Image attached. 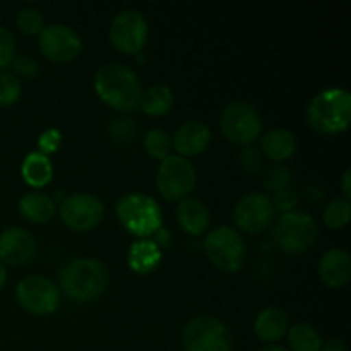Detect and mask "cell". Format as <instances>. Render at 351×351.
<instances>
[{
	"mask_svg": "<svg viewBox=\"0 0 351 351\" xmlns=\"http://www.w3.org/2000/svg\"><path fill=\"white\" fill-rule=\"evenodd\" d=\"M95 91L112 108L127 112L139 105L143 88L132 69L123 64H106L95 75Z\"/></svg>",
	"mask_w": 351,
	"mask_h": 351,
	"instance_id": "6da1fadb",
	"label": "cell"
},
{
	"mask_svg": "<svg viewBox=\"0 0 351 351\" xmlns=\"http://www.w3.org/2000/svg\"><path fill=\"white\" fill-rule=\"evenodd\" d=\"M108 269L95 257H79L60 271V290L75 302H91L108 287Z\"/></svg>",
	"mask_w": 351,
	"mask_h": 351,
	"instance_id": "7a4b0ae2",
	"label": "cell"
},
{
	"mask_svg": "<svg viewBox=\"0 0 351 351\" xmlns=\"http://www.w3.org/2000/svg\"><path fill=\"white\" fill-rule=\"evenodd\" d=\"M351 95L343 88H328L314 96L307 108V120L321 134H339L348 129Z\"/></svg>",
	"mask_w": 351,
	"mask_h": 351,
	"instance_id": "3957f363",
	"label": "cell"
},
{
	"mask_svg": "<svg viewBox=\"0 0 351 351\" xmlns=\"http://www.w3.org/2000/svg\"><path fill=\"white\" fill-rule=\"evenodd\" d=\"M117 216L127 232L139 239H147L163 226V213L151 195L125 194L117 202Z\"/></svg>",
	"mask_w": 351,
	"mask_h": 351,
	"instance_id": "277c9868",
	"label": "cell"
},
{
	"mask_svg": "<svg viewBox=\"0 0 351 351\" xmlns=\"http://www.w3.org/2000/svg\"><path fill=\"white\" fill-rule=\"evenodd\" d=\"M319 235L314 216L304 211L285 213L276 219L273 240L276 247L288 254H300L311 249Z\"/></svg>",
	"mask_w": 351,
	"mask_h": 351,
	"instance_id": "5b68a950",
	"label": "cell"
},
{
	"mask_svg": "<svg viewBox=\"0 0 351 351\" xmlns=\"http://www.w3.org/2000/svg\"><path fill=\"white\" fill-rule=\"evenodd\" d=\"M204 250L213 266L225 273H237L245 263V240L232 226H218L206 235Z\"/></svg>",
	"mask_w": 351,
	"mask_h": 351,
	"instance_id": "8992f818",
	"label": "cell"
},
{
	"mask_svg": "<svg viewBox=\"0 0 351 351\" xmlns=\"http://www.w3.org/2000/svg\"><path fill=\"white\" fill-rule=\"evenodd\" d=\"M185 351H230L233 345L228 326L213 315H197L182 331Z\"/></svg>",
	"mask_w": 351,
	"mask_h": 351,
	"instance_id": "52a82bcc",
	"label": "cell"
},
{
	"mask_svg": "<svg viewBox=\"0 0 351 351\" xmlns=\"http://www.w3.org/2000/svg\"><path fill=\"white\" fill-rule=\"evenodd\" d=\"M223 136L240 146H250L263 132V119L254 105L247 101H233L223 108L219 117Z\"/></svg>",
	"mask_w": 351,
	"mask_h": 351,
	"instance_id": "ba28073f",
	"label": "cell"
},
{
	"mask_svg": "<svg viewBox=\"0 0 351 351\" xmlns=\"http://www.w3.org/2000/svg\"><path fill=\"white\" fill-rule=\"evenodd\" d=\"M197 173L187 158L178 154H170L161 161L156 175V185L160 194L167 201H182L187 197L195 187Z\"/></svg>",
	"mask_w": 351,
	"mask_h": 351,
	"instance_id": "9c48e42d",
	"label": "cell"
},
{
	"mask_svg": "<svg viewBox=\"0 0 351 351\" xmlns=\"http://www.w3.org/2000/svg\"><path fill=\"white\" fill-rule=\"evenodd\" d=\"M17 304L34 315L53 314L60 304V288L45 276H26L17 283Z\"/></svg>",
	"mask_w": 351,
	"mask_h": 351,
	"instance_id": "30bf717a",
	"label": "cell"
},
{
	"mask_svg": "<svg viewBox=\"0 0 351 351\" xmlns=\"http://www.w3.org/2000/svg\"><path fill=\"white\" fill-rule=\"evenodd\" d=\"M147 21L139 10L125 9L117 14L110 24V40L122 53L137 55L147 41Z\"/></svg>",
	"mask_w": 351,
	"mask_h": 351,
	"instance_id": "8fae6325",
	"label": "cell"
},
{
	"mask_svg": "<svg viewBox=\"0 0 351 351\" xmlns=\"http://www.w3.org/2000/svg\"><path fill=\"white\" fill-rule=\"evenodd\" d=\"M271 197L264 192H247L233 208V221L245 233H263L274 221Z\"/></svg>",
	"mask_w": 351,
	"mask_h": 351,
	"instance_id": "7c38bea8",
	"label": "cell"
},
{
	"mask_svg": "<svg viewBox=\"0 0 351 351\" xmlns=\"http://www.w3.org/2000/svg\"><path fill=\"white\" fill-rule=\"evenodd\" d=\"M60 219L74 232H88L101 221L105 206L101 199L88 192H77L60 202Z\"/></svg>",
	"mask_w": 351,
	"mask_h": 351,
	"instance_id": "4fadbf2b",
	"label": "cell"
},
{
	"mask_svg": "<svg viewBox=\"0 0 351 351\" xmlns=\"http://www.w3.org/2000/svg\"><path fill=\"white\" fill-rule=\"evenodd\" d=\"M82 41L74 27L55 23L40 33V50L53 62H69L81 53Z\"/></svg>",
	"mask_w": 351,
	"mask_h": 351,
	"instance_id": "5bb4252c",
	"label": "cell"
},
{
	"mask_svg": "<svg viewBox=\"0 0 351 351\" xmlns=\"http://www.w3.org/2000/svg\"><path fill=\"white\" fill-rule=\"evenodd\" d=\"M36 254V239L33 233L19 226H10L0 232V263L21 266L29 263Z\"/></svg>",
	"mask_w": 351,
	"mask_h": 351,
	"instance_id": "9a60e30c",
	"label": "cell"
},
{
	"mask_svg": "<svg viewBox=\"0 0 351 351\" xmlns=\"http://www.w3.org/2000/svg\"><path fill=\"white\" fill-rule=\"evenodd\" d=\"M319 276L331 290H339L348 285L351 276V257L345 249L332 247L326 250L319 261Z\"/></svg>",
	"mask_w": 351,
	"mask_h": 351,
	"instance_id": "2e32d148",
	"label": "cell"
},
{
	"mask_svg": "<svg viewBox=\"0 0 351 351\" xmlns=\"http://www.w3.org/2000/svg\"><path fill=\"white\" fill-rule=\"evenodd\" d=\"M211 143V130L206 123L199 120H191V122L182 123L173 136V147L178 156H197Z\"/></svg>",
	"mask_w": 351,
	"mask_h": 351,
	"instance_id": "e0dca14e",
	"label": "cell"
},
{
	"mask_svg": "<svg viewBox=\"0 0 351 351\" xmlns=\"http://www.w3.org/2000/svg\"><path fill=\"white\" fill-rule=\"evenodd\" d=\"M290 328L288 314L280 307H266L259 312L254 322V332L261 341L274 345L287 336Z\"/></svg>",
	"mask_w": 351,
	"mask_h": 351,
	"instance_id": "ac0fdd59",
	"label": "cell"
},
{
	"mask_svg": "<svg viewBox=\"0 0 351 351\" xmlns=\"http://www.w3.org/2000/svg\"><path fill=\"white\" fill-rule=\"evenodd\" d=\"M177 221L189 235H201L209 228L211 216L204 202L194 197H185L177 206Z\"/></svg>",
	"mask_w": 351,
	"mask_h": 351,
	"instance_id": "d6986e66",
	"label": "cell"
},
{
	"mask_svg": "<svg viewBox=\"0 0 351 351\" xmlns=\"http://www.w3.org/2000/svg\"><path fill=\"white\" fill-rule=\"evenodd\" d=\"M161 249L149 239H137L127 252V264L137 274H149L161 263Z\"/></svg>",
	"mask_w": 351,
	"mask_h": 351,
	"instance_id": "ffe728a7",
	"label": "cell"
},
{
	"mask_svg": "<svg viewBox=\"0 0 351 351\" xmlns=\"http://www.w3.org/2000/svg\"><path fill=\"white\" fill-rule=\"evenodd\" d=\"M261 151L273 161H285L297 151V137L288 129H271L261 137Z\"/></svg>",
	"mask_w": 351,
	"mask_h": 351,
	"instance_id": "44dd1931",
	"label": "cell"
},
{
	"mask_svg": "<svg viewBox=\"0 0 351 351\" xmlns=\"http://www.w3.org/2000/svg\"><path fill=\"white\" fill-rule=\"evenodd\" d=\"M57 204L41 192H29L19 199V213L31 223H47L55 216Z\"/></svg>",
	"mask_w": 351,
	"mask_h": 351,
	"instance_id": "7402d4cb",
	"label": "cell"
},
{
	"mask_svg": "<svg viewBox=\"0 0 351 351\" xmlns=\"http://www.w3.org/2000/svg\"><path fill=\"white\" fill-rule=\"evenodd\" d=\"M21 173L31 187H45L53 177V167L47 154L33 151L24 158L23 165H21Z\"/></svg>",
	"mask_w": 351,
	"mask_h": 351,
	"instance_id": "603a6c76",
	"label": "cell"
},
{
	"mask_svg": "<svg viewBox=\"0 0 351 351\" xmlns=\"http://www.w3.org/2000/svg\"><path fill=\"white\" fill-rule=\"evenodd\" d=\"M139 105L146 115L160 117L173 106V91L167 84H153L141 95Z\"/></svg>",
	"mask_w": 351,
	"mask_h": 351,
	"instance_id": "cb8c5ba5",
	"label": "cell"
},
{
	"mask_svg": "<svg viewBox=\"0 0 351 351\" xmlns=\"http://www.w3.org/2000/svg\"><path fill=\"white\" fill-rule=\"evenodd\" d=\"M287 338L291 351H321V335L314 326L307 324V322H298V324L288 328Z\"/></svg>",
	"mask_w": 351,
	"mask_h": 351,
	"instance_id": "d4e9b609",
	"label": "cell"
},
{
	"mask_svg": "<svg viewBox=\"0 0 351 351\" xmlns=\"http://www.w3.org/2000/svg\"><path fill=\"white\" fill-rule=\"evenodd\" d=\"M350 213L351 206L348 199L336 197L326 206L324 213H322V219H324V225L328 228L339 230L350 223Z\"/></svg>",
	"mask_w": 351,
	"mask_h": 351,
	"instance_id": "484cf974",
	"label": "cell"
},
{
	"mask_svg": "<svg viewBox=\"0 0 351 351\" xmlns=\"http://www.w3.org/2000/svg\"><path fill=\"white\" fill-rule=\"evenodd\" d=\"M144 149L154 160H161L170 156L171 151V139L165 130L151 129L144 137Z\"/></svg>",
	"mask_w": 351,
	"mask_h": 351,
	"instance_id": "4316f807",
	"label": "cell"
},
{
	"mask_svg": "<svg viewBox=\"0 0 351 351\" xmlns=\"http://www.w3.org/2000/svg\"><path fill=\"white\" fill-rule=\"evenodd\" d=\"M23 86L14 72H0V106H10L21 98Z\"/></svg>",
	"mask_w": 351,
	"mask_h": 351,
	"instance_id": "83f0119b",
	"label": "cell"
},
{
	"mask_svg": "<svg viewBox=\"0 0 351 351\" xmlns=\"http://www.w3.org/2000/svg\"><path fill=\"white\" fill-rule=\"evenodd\" d=\"M17 27L26 34H40L45 27L43 14L34 7H24L17 12Z\"/></svg>",
	"mask_w": 351,
	"mask_h": 351,
	"instance_id": "f1b7e54d",
	"label": "cell"
},
{
	"mask_svg": "<svg viewBox=\"0 0 351 351\" xmlns=\"http://www.w3.org/2000/svg\"><path fill=\"white\" fill-rule=\"evenodd\" d=\"M291 180V173L285 165H276V167L271 168L269 171L264 177V187L269 189L271 192L283 191V189H288Z\"/></svg>",
	"mask_w": 351,
	"mask_h": 351,
	"instance_id": "f546056e",
	"label": "cell"
},
{
	"mask_svg": "<svg viewBox=\"0 0 351 351\" xmlns=\"http://www.w3.org/2000/svg\"><path fill=\"white\" fill-rule=\"evenodd\" d=\"M16 58V38L12 31L5 26H0V72L9 67Z\"/></svg>",
	"mask_w": 351,
	"mask_h": 351,
	"instance_id": "4dcf8cb0",
	"label": "cell"
},
{
	"mask_svg": "<svg viewBox=\"0 0 351 351\" xmlns=\"http://www.w3.org/2000/svg\"><path fill=\"white\" fill-rule=\"evenodd\" d=\"M269 197H271V202H273L274 211H280L281 215L295 211V208H297L298 197L291 189H283V191L274 192V194L269 195Z\"/></svg>",
	"mask_w": 351,
	"mask_h": 351,
	"instance_id": "1f68e13d",
	"label": "cell"
},
{
	"mask_svg": "<svg viewBox=\"0 0 351 351\" xmlns=\"http://www.w3.org/2000/svg\"><path fill=\"white\" fill-rule=\"evenodd\" d=\"M110 134H112V137H115L117 141H120V143L129 141L130 137L136 134V123L130 119H117L113 120L112 125H110Z\"/></svg>",
	"mask_w": 351,
	"mask_h": 351,
	"instance_id": "d6a6232c",
	"label": "cell"
},
{
	"mask_svg": "<svg viewBox=\"0 0 351 351\" xmlns=\"http://www.w3.org/2000/svg\"><path fill=\"white\" fill-rule=\"evenodd\" d=\"M240 167L247 171V173H257V171L263 168V156L257 149L254 147H247L245 151H242L240 154Z\"/></svg>",
	"mask_w": 351,
	"mask_h": 351,
	"instance_id": "836d02e7",
	"label": "cell"
},
{
	"mask_svg": "<svg viewBox=\"0 0 351 351\" xmlns=\"http://www.w3.org/2000/svg\"><path fill=\"white\" fill-rule=\"evenodd\" d=\"M62 143V134L58 132L57 129H48L45 130L43 134L38 139V147H40V153L48 154L53 153V151L58 149Z\"/></svg>",
	"mask_w": 351,
	"mask_h": 351,
	"instance_id": "e575fe53",
	"label": "cell"
},
{
	"mask_svg": "<svg viewBox=\"0 0 351 351\" xmlns=\"http://www.w3.org/2000/svg\"><path fill=\"white\" fill-rule=\"evenodd\" d=\"M14 71L17 74H23L24 77H33L34 74H38V64L33 57L29 55H21V57L14 58L12 60Z\"/></svg>",
	"mask_w": 351,
	"mask_h": 351,
	"instance_id": "d590c367",
	"label": "cell"
},
{
	"mask_svg": "<svg viewBox=\"0 0 351 351\" xmlns=\"http://www.w3.org/2000/svg\"><path fill=\"white\" fill-rule=\"evenodd\" d=\"M321 351H348V348H346L345 339L331 338L328 341H322Z\"/></svg>",
	"mask_w": 351,
	"mask_h": 351,
	"instance_id": "8d00e7d4",
	"label": "cell"
},
{
	"mask_svg": "<svg viewBox=\"0 0 351 351\" xmlns=\"http://www.w3.org/2000/svg\"><path fill=\"white\" fill-rule=\"evenodd\" d=\"M153 237H154L153 242L156 243V245L160 247V249H161V247H163V249H165V247L170 245V239H171L170 232H168L167 228H163V226H161L160 230H156V232L153 233Z\"/></svg>",
	"mask_w": 351,
	"mask_h": 351,
	"instance_id": "74e56055",
	"label": "cell"
},
{
	"mask_svg": "<svg viewBox=\"0 0 351 351\" xmlns=\"http://www.w3.org/2000/svg\"><path fill=\"white\" fill-rule=\"evenodd\" d=\"M351 171L346 170L345 173H343V182H341V189H343V195H345V199L351 197V189H350V180H351Z\"/></svg>",
	"mask_w": 351,
	"mask_h": 351,
	"instance_id": "f35d334b",
	"label": "cell"
},
{
	"mask_svg": "<svg viewBox=\"0 0 351 351\" xmlns=\"http://www.w3.org/2000/svg\"><path fill=\"white\" fill-rule=\"evenodd\" d=\"M7 281V269H5V264L0 263V290L3 288V285H5Z\"/></svg>",
	"mask_w": 351,
	"mask_h": 351,
	"instance_id": "ab89813d",
	"label": "cell"
},
{
	"mask_svg": "<svg viewBox=\"0 0 351 351\" xmlns=\"http://www.w3.org/2000/svg\"><path fill=\"white\" fill-rule=\"evenodd\" d=\"M257 351H288L285 346H280V345H267L264 346V348L257 350Z\"/></svg>",
	"mask_w": 351,
	"mask_h": 351,
	"instance_id": "60d3db41",
	"label": "cell"
}]
</instances>
